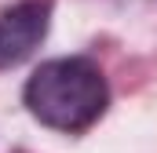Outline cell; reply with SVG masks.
<instances>
[{
  "instance_id": "obj_1",
  "label": "cell",
  "mask_w": 157,
  "mask_h": 153,
  "mask_svg": "<svg viewBox=\"0 0 157 153\" xmlns=\"http://www.w3.org/2000/svg\"><path fill=\"white\" fill-rule=\"evenodd\" d=\"M26 110L37 117L40 124L55 128V131H84L91 128L106 102H110V88L102 69L91 58H51L44 62L37 73L26 80Z\"/></svg>"
},
{
  "instance_id": "obj_2",
  "label": "cell",
  "mask_w": 157,
  "mask_h": 153,
  "mask_svg": "<svg viewBox=\"0 0 157 153\" xmlns=\"http://www.w3.org/2000/svg\"><path fill=\"white\" fill-rule=\"evenodd\" d=\"M48 22H51L48 0H22L7 7L0 15V69H11L33 55L40 40L48 37Z\"/></svg>"
}]
</instances>
